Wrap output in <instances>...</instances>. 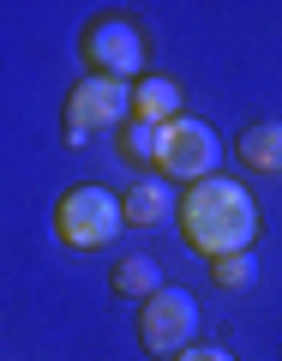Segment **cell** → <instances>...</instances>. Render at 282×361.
<instances>
[{"label":"cell","mask_w":282,"mask_h":361,"mask_svg":"<svg viewBox=\"0 0 282 361\" xmlns=\"http://www.w3.org/2000/svg\"><path fill=\"white\" fill-rule=\"evenodd\" d=\"M180 235L198 247L205 259H222V253H246L258 235V205L241 180L229 175H210L198 180L193 193L180 199Z\"/></svg>","instance_id":"cell-1"},{"label":"cell","mask_w":282,"mask_h":361,"mask_svg":"<svg viewBox=\"0 0 282 361\" xmlns=\"http://www.w3.org/2000/svg\"><path fill=\"white\" fill-rule=\"evenodd\" d=\"M132 121V85L127 78H103V73H84L66 97V145H84L90 133H108V127H127Z\"/></svg>","instance_id":"cell-2"},{"label":"cell","mask_w":282,"mask_h":361,"mask_svg":"<svg viewBox=\"0 0 282 361\" xmlns=\"http://www.w3.org/2000/svg\"><path fill=\"white\" fill-rule=\"evenodd\" d=\"M120 223H127V205H120V193L96 187V180L72 187V193L54 205V229H60V241H66V247H108V241L120 235Z\"/></svg>","instance_id":"cell-3"},{"label":"cell","mask_w":282,"mask_h":361,"mask_svg":"<svg viewBox=\"0 0 282 361\" xmlns=\"http://www.w3.org/2000/svg\"><path fill=\"white\" fill-rule=\"evenodd\" d=\"M217 157H222V139H217V127L210 121H198V115H180L174 127H162V151H156V175H168V180H210L217 175Z\"/></svg>","instance_id":"cell-4"},{"label":"cell","mask_w":282,"mask_h":361,"mask_svg":"<svg viewBox=\"0 0 282 361\" xmlns=\"http://www.w3.org/2000/svg\"><path fill=\"white\" fill-rule=\"evenodd\" d=\"M198 337V301L186 295V289H156L150 301L139 307V343L150 349V355H186Z\"/></svg>","instance_id":"cell-5"},{"label":"cell","mask_w":282,"mask_h":361,"mask_svg":"<svg viewBox=\"0 0 282 361\" xmlns=\"http://www.w3.org/2000/svg\"><path fill=\"white\" fill-rule=\"evenodd\" d=\"M84 61L96 66L103 78H127L132 85V73H144V37L132 30V18H96V25L84 30Z\"/></svg>","instance_id":"cell-6"},{"label":"cell","mask_w":282,"mask_h":361,"mask_svg":"<svg viewBox=\"0 0 282 361\" xmlns=\"http://www.w3.org/2000/svg\"><path fill=\"white\" fill-rule=\"evenodd\" d=\"M120 205H127L132 229H162V223L180 211V199H174V180L168 175H139L127 193H120Z\"/></svg>","instance_id":"cell-7"},{"label":"cell","mask_w":282,"mask_h":361,"mask_svg":"<svg viewBox=\"0 0 282 361\" xmlns=\"http://www.w3.org/2000/svg\"><path fill=\"white\" fill-rule=\"evenodd\" d=\"M132 115L150 121V127H174L180 121V85L162 73H144L139 85H132Z\"/></svg>","instance_id":"cell-8"},{"label":"cell","mask_w":282,"mask_h":361,"mask_svg":"<svg viewBox=\"0 0 282 361\" xmlns=\"http://www.w3.org/2000/svg\"><path fill=\"white\" fill-rule=\"evenodd\" d=\"M234 151H241V163L258 169V175H282V121H252Z\"/></svg>","instance_id":"cell-9"},{"label":"cell","mask_w":282,"mask_h":361,"mask_svg":"<svg viewBox=\"0 0 282 361\" xmlns=\"http://www.w3.org/2000/svg\"><path fill=\"white\" fill-rule=\"evenodd\" d=\"M156 289H168L162 271H156V259L132 253V259H120V265H115V295H127V301H139V307H144Z\"/></svg>","instance_id":"cell-10"},{"label":"cell","mask_w":282,"mask_h":361,"mask_svg":"<svg viewBox=\"0 0 282 361\" xmlns=\"http://www.w3.org/2000/svg\"><path fill=\"white\" fill-rule=\"evenodd\" d=\"M156 151H162V127H150V121L132 115L127 127H120V157H127V163H156Z\"/></svg>","instance_id":"cell-11"},{"label":"cell","mask_w":282,"mask_h":361,"mask_svg":"<svg viewBox=\"0 0 282 361\" xmlns=\"http://www.w3.org/2000/svg\"><path fill=\"white\" fill-rule=\"evenodd\" d=\"M210 277L222 289H252L258 283V259L252 253H222V259H210Z\"/></svg>","instance_id":"cell-12"},{"label":"cell","mask_w":282,"mask_h":361,"mask_svg":"<svg viewBox=\"0 0 282 361\" xmlns=\"http://www.w3.org/2000/svg\"><path fill=\"white\" fill-rule=\"evenodd\" d=\"M174 361H234L229 349H210V343H193L186 355H174Z\"/></svg>","instance_id":"cell-13"}]
</instances>
